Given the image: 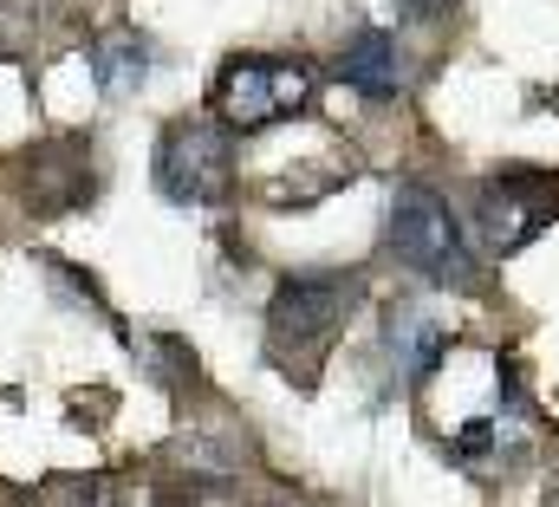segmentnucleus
Here are the masks:
<instances>
[{"label": "nucleus", "mask_w": 559, "mask_h": 507, "mask_svg": "<svg viewBox=\"0 0 559 507\" xmlns=\"http://www.w3.org/2000/svg\"><path fill=\"white\" fill-rule=\"evenodd\" d=\"M358 280L345 273H299V280H280L274 306H267V358L293 378H312L319 358L332 352V339L345 332L352 306H358Z\"/></svg>", "instance_id": "obj_1"}, {"label": "nucleus", "mask_w": 559, "mask_h": 507, "mask_svg": "<svg viewBox=\"0 0 559 507\" xmlns=\"http://www.w3.org/2000/svg\"><path fill=\"white\" fill-rule=\"evenodd\" d=\"M391 248L429 286H449V293H468L475 286L468 235H462L455 209L429 182H397V196H391Z\"/></svg>", "instance_id": "obj_2"}, {"label": "nucleus", "mask_w": 559, "mask_h": 507, "mask_svg": "<svg viewBox=\"0 0 559 507\" xmlns=\"http://www.w3.org/2000/svg\"><path fill=\"white\" fill-rule=\"evenodd\" d=\"M319 92V72L306 59H274V52H235L215 72V111L228 130H267L280 118H299Z\"/></svg>", "instance_id": "obj_3"}, {"label": "nucleus", "mask_w": 559, "mask_h": 507, "mask_svg": "<svg viewBox=\"0 0 559 507\" xmlns=\"http://www.w3.org/2000/svg\"><path fill=\"white\" fill-rule=\"evenodd\" d=\"M156 189L176 209H222L235 196V150L228 130L209 118H176L156 137Z\"/></svg>", "instance_id": "obj_4"}, {"label": "nucleus", "mask_w": 559, "mask_h": 507, "mask_svg": "<svg viewBox=\"0 0 559 507\" xmlns=\"http://www.w3.org/2000/svg\"><path fill=\"white\" fill-rule=\"evenodd\" d=\"M559 222V176L554 169H501L475 196V228L488 254H521Z\"/></svg>", "instance_id": "obj_5"}, {"label": "nucleus", "mask_w": 559, "mask_h": 507, "mask_svg": "<svg viewBox=\"0 0 559 507\" xmlns=\"http://www.w3.org/2000/svg\"><path fill=\"white\" fill-rule=\"evenodd\" d=\"M338 79L352 85V92H365V98H397L404 85H411V66H404V46H397V33H384V26H365L345 52H338Z\"/></svg>", "instance_id": "obj_6"}, {"label": "nucleus", "mask_w": 559, "mask_h": 507, "mask_svg": "<svg viewBox=\"0 0 559 507\" xmlns=\"http://www.w3.org/2000/svg\"><path fill=\"white\" fill-rule=\"evenodd\" d=\"M442 345H449V332L423 306H391L384 313V352H391V365L411 384H429V372L442 365Z\"/></svg>", "instance_id": "obj_7"}, {"label": "nucleus", "mask_w": 559, "mask_h": 507, "mask_svg": "<svg viewBox=\"0 0 559 507\" xmlns=\"http://www.w3.org/2000/svg\"><path fill=\"white\" fill-rule=\"evenodd\" d=\"M92 79H98L105 98H131L150 79V39L143 33H105L92 46Z\"/></svg>", "instance_id": "obj_8"}, {"label": "nucleus", "mask_w": 559, "mask_h": 507, "mask_svg": "<svg viewBox=\"0 0 559 507\" xmlns=\"http://www.w3.org/2000/svg\"><path fill=\"white\" fill-rule=\"evenodd\" d=\"M39 507H124L105 482H85V475H66L52 488H39Z\"/></svg>", "instance_id": "obj_9"}, {"label": "nucleus", "mask_w": 559, "mask_h": 507, "mask_svg": "<svg viewBox=\"0 0 559 507\" xmlns=\"http://www.w3.org/2000/svg\"><path fill=\"white\" fill-rule=\"evenodd\" d=\"M384 7H391L397 20H442L455 0H384Z\"/></svg>", "instance_id": "obj_10"}, {"label": "nucleus", "mask_w": 559, "mask_h": 507, "mask_svg": "<svg viewBox=\"0 0 559 507\" xmlns=\"http://www.w3.org/2000/svg\"><path fill=\"white\" fill-rule=\"evenodd\" d=\"M20 52V20H13V0H0V59Z\"/></svg>", "instance_id": "obj_11"}]
</instances>
